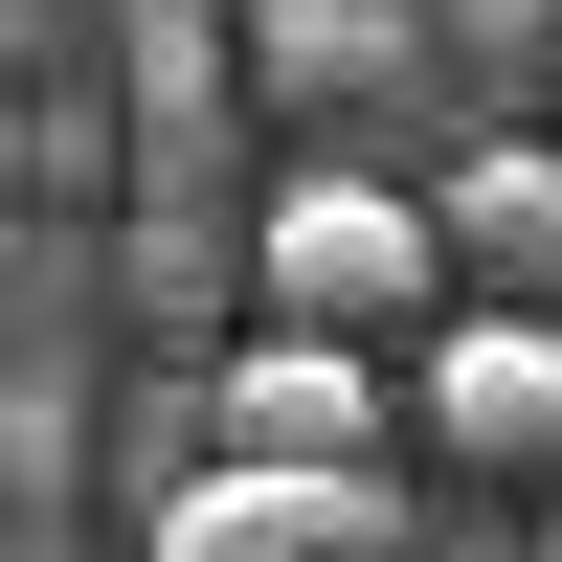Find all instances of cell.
<instances>
[{
  "label": "cell",
  "instance_id": "3957f363",
  "mask_svg": "<svg viewBox=\"0 0 562 562\" xmlns=\"http://www.w3.org/2000/svg\"><path fill=\"white\" fill-rule=\"evenodd\" d=\"M428 450H450V473H562V293H450Z\"/></svg>",
  "mask_w": 562,
  "mask_h": 562
},
{
  "label": "cell",
  "instance_id": "5b68a950",
  "mask_svg": "<svg viewBox=\"0 0 562 562\" xmlns=\"http://www.w3.org/2000/svg\"><path fill=\"white\" fill-rule=\"evenodd\" d=\"M428 225H450V293H562V135L473 113L450 180H428Z\"/></svg>",
  "mask_w": 562,
  "mask_h": 562
},
{
  "label": "cell",
  "instance_id": "9c48e42d",
  "mask_svg": "<svg viewBox=\"0 0 562 562\" xmlns=\"http://www.w3.org/2000/svg\"><path fill=\"white\" fill-rule=\"evenodd\" d=\"M0 203H23V113H0Z\"/></svg>",
  "mask_w": 562,
  "mask_h": 562
},
{
  "label": "cell",
  "instance_id": "8992f818",
  "mask_svg": "<svg viewBox=\"0 0 562 562\" xmlns=\"http://www.w3.org/2000/svg\"><path fill=\"white\" fill-rule=\"evenodd\" d=\"M135 158H158V180L225 158V45H203V0H135Z\"/></svg>",
  "mask_w": 562,
  "mask_h": 562
},
{
  "label": "cell",
  "instance_id": "30bf717a",
  "mask_svg": "<svg viewBox=\"0 0 562 562\" xmlns=\"http://www.w3.org/2000/svg\"><path fill=\"white\" fill-rule=\"evenodd\" d=\"M540 562H562V518H540Z\"/></svg>",
  "mask_w": 562,
  "mask_h": 562
},
{
  "label": "cell",
  "instance_id": "52a82bcc",
  "mask_svg": "<svg viewBox=\"0 0 562 562\" xmlns=\"http://www.w3.org/2000/svg\"><path fill=\"white\" fill-rule=\"evenodd\" d=\"M270 90H293V113L405 90V0H270Z\"/></svg>",
  "mask_w": 562,
  "mask_h": 562
},
{
  "label": "cell",
  "instance_id": "6da1fadb",
  "mask_svg": "<svg viewBox=\"0 0 562 562\" xmlns=\"http://www.w3.org/2000/svg\"><path fill=\"white\" fill-rule=\"evenodd\" d=\"M248 293H270V315H315V338H405V315H450V225L405 203V180L315 158L293 203L248 225Z\"/></svg>",
  "mask_w": 562,
  "mask_h": 562
},
{
  "label": "cell",
  "instance_id": "7a4b0ae2",
  "mask_svg": "<svg viewBox=\"0 0 562 562\" xmlns=\"http://www.w3.org/2000/svg\"><path fill=\"white\" fill-rule=\"evenodd\" d=\"M158 562H405L383 450H203L158 495Z\"/></svg>",
  "mask_w": 562,
  "mask_h": 562
},
{
  "label": "cell",
  "instance_id": "ba28073f",
  "mask_svg": "<svg viewBox=\"0 0 562 562\" xmlns=\"http://www.w3.org/2000/svg\"><path fill=\"white\" fill-rule=\"evenodd\" d=\"M450 45H473V113H518V90H540V0H450Z\"/></svg>",
  "mask_w": 562,
  "mask_h": 562
},
{
  "label": "cell",
  "instance_id": "277c9868",
  "mask_svg": "<svg viewBox=\"0 0 562 562\" xmlns=\"http://www.w3.org/2000/svg\"><path fill=\"white\" fill-rule=\"evenodd\" d=\"M203 450H383V338H315V315L225 338L203 360Z\"/></svg>",
  "mask_w": 562,
  "mask_h": 562
}]
</instances>
